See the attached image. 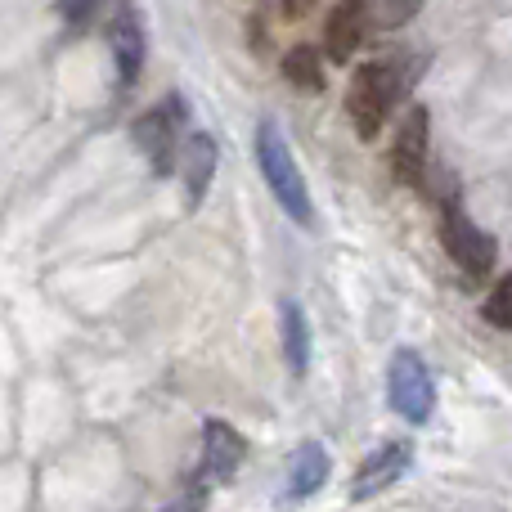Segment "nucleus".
I'll return each mask as SVG.
<instances>
[{"instance_id":"f257e3e1","label":"nucleus","mask_w":512,"mask_h":512,"mask_svg":"<svg viewBox=\"0 0 512 512\" xmlns=\"http://www.w3.org/2000/svg\"><path fill=\"white\" fill-rule=\"evenodd\" d=\"M256 162H261V176H265V185H270L274 203L297 225H315L306 176H301L297 158H292V149H288V135H283L270 117H261V126H256Z\"/></svg>"},{"instance_id":"f03ea898","label":"nucleus","mask_w":512,"mask_h":512,"mask_svg":"<svg viewBox=\"0 0 512 512\" xmlns=\"http://www.w3.org/2000/svg\"><path fill=\"white\" fill-rule=\"evenodd\" d=\"M405 90H409L405 68H396V63H387V59L360 63L351 77V90H346V113H351V122H355V135H360V140H378L382 122H387V113L396 108V99H405Z\"/></svg>"},{"instance_id":"7ed1b4c3","label":"nucleus","mask_w":512,"mask_h":512,"mask_svg":"<svg viewBox=\"0 0 512 512\" xmlns=\"http://www.w3.org/2000/svg\"><path fill=\"white\" fill-rule=\"evenodd\" d=\"M185 113L189 104L180 95H167L162 104H153L149 113H140V122H135V140H140L144 158L153 162V171L158 176H171V171H180V126H185Z\"/></svg>"},{"instance_id":"20e7f679","label":"nucleus","mask_w":512,"mask_h":512,"mask_svg":"<svg viewBox=\"0 0 512 512\" xmlns=\"http://www.w3.org/2000/svg\"><path fill=\"white\" fill-rule=\"evenodd\" d=\"M387 405L396 409L400 418L409 423H427L436 409V382H432V369L423 364L418 351H396L387 364Z\"/></svg>"},{"instance_id":"39448f33","label":"nucleus","mask_w":512,"mask_h":512,"mask_svg":"<svg viewBox=\"0 0 512 512\" xmlns=\"http://www.w3.org/2000/svg\"><path fill=\"white\" fill-rule=\"evenodd\" d=\"M441 243H445V252H450V261L459 265L463 274H472V279L490 274V265H495V256H499L495 239H490L454 198H445V207H441Z\"/></svg>"},{"instance_id":"423d86ee","label":"nucleus","mask_w":512,"mask_h":512,"mask_svg":"<svg viewBox=\"0 0 512 512\" xmlns=\"http://www.w3.org/2000/svg\"><path fill=\"white\" fill-rule=\"evenodd\" d=\"M427 162H432V140H427V108L414 104L396 126L391 140V176L405 189H423L427 185Z\"/></svg>"},{"instance_id":"0eeeda50","label":"nucleus","mask_w":512,"mask_h":512,"mask_svg":"<svg viewBox=\"0 0 512 512\" xmlns=\"http://www.w3.org/2000/svg\"><path fill=\"white\" fill-rule=\"evenodd\" d=\"M248 459V445L221 418H207L203 423V454H198V486H230L234 472Z\"/></svg>"},{"instance_id":"6e6552de","label":"nucleus","mask_w":512,"mask_h":512,"mask_svg":"<svg viewBox=\"0 0 512 512\" xmlns=\"http://www.w3.org/2000/svg\"><path fill=\"white\" fill-rule=\"evenodd\" d=\"M108 50H113V63H117V81L122 90H131L144 72V27H140V14H135L131 0H117V9L108 14Z\"/></svg>"},{"instance_id":"1a4fd4ad","label":"nucleus","mask_w":512,"mask_h":512,"mask_svg":"<svg viewBox=\"0 0 512 512\" xmlns=\"http://www.w3.org/2000/svg\"><path fill=\"white\" fill-rule=\"evenodd\" d=\"M373 36V5L369 0H337L324 23V45L333 63H351Z\"/></svg>"},{"instance_id":"9d476101","label":"nucleus","mask_w":512,"mask_h":512,"mask_svg":"<svg viewBox=\"0 0 512 512\" xmlns=\"http://www.w3.org/2000/svg\"><path fill=\"white\" fill-rule=\"evenodd\" d=\"M409 463H414V445L409 441H382L378 450L369 454V459L360 463V472H355V486H351V499L360 504V499H373L382 495V490L391 486V481H400L409 472Z\"/></svg>"},{"instance_id":"9b49d317","label":"nucleus","mask_w":512,"mask_h":512,"mask_svg":"<svg viewBox=\"0 0 512 512\" xmlns=\"http://www.w3.org/2000/svg\"><path fill=\"white\" fill-rule=\"evenodd\" d=\"M216 162H221V149H216L212 135H207V131H194V135H189L185 149H180V180H185V203H189V212H194V207L207 198V189H212Z\"/></svg>"},{"instance_id":"f8f14e48","label":"nucleus","mask_w":512,"mask_h":512,"mask_svg":"<svg viewBox=\"0 0 512 512\" xmlns=\"http://www.w3.org/2000/svg\"><path fill=\"white\" fill-rule=\"evenodd\" d=\"M279 324H283V360H288L292 378H306L310 373V324H306V310H301L297 297H283Z\"/></svg>"},{"instance_id":"ddd939ff","label":"nucleus","mask_w":512,"mask_h":512,"mask_svg":"<svg viewBox=\"0 0 512 512\" xmlns=\"http://www.w3.org/2000/svg\"><path fill=\"white\" fill-rule=\"evenodd\" d=\"M328 468H333V459H328L324 445H315V441L297 445V454H292V468H288V481H292V486H288V499L315 495V490L328 481Z\"/></svg>"},{"instance_id":"4468645a","label":"nucleus","mask_w":512,"mask_h":512,"mask_svg":"<svg viewBox=\"0 0 512 512\" xmlns=\"http://www.w3.org/2000/svg\"><path fill=\"white\" fill-rule=\"evenodd\" d=\"M283 77H288V86H297L301 95H319V90L328 86L324 81V54L306 41L292 45V50L283 54Z\"/></svg>"},{"instance_id":"2eb2a0df","label":"nucleus","mask_w":512,"mask_h":512,"mask_svg":"<svg viewBox=\"0 0 512 512\" xmlns=\"http://www.w3.org/2000/svg\"><path fill=\"white\" fill-rule=\"evenodd\" d=\"M486 324H495V328H508L512 333V274H504V279L495 283V292H490V301H486Z\"/></svg>"},{"instance_id":"dca6fc26","label":"nucleus","mask_w":512,"mask_h":512,"mask_svg":"<svg viewBox=\"0 0 512 512\" xmlns=\"http://www.w3.org/2000/svg\"><path fill=\"white\" fill-rule=\"evenodd\" d=\"M99 14H108V0H63V18H68L72 27H90Z\"/></svg>"},{"instance_id":"f3484780","label":"nucleus","mask_w":512,"mask_h":512,"mask_svg":"<svg viewBox=\"0 0 512 512\" xmlns=\"http://www.w3.org/2000/svg\"><path fill=\"white\" fill-rule=\"evenodd\" d=\"M378 9H382V23L387 27H405V23H414V14L423 9V0H378Z\"/></svg>"},{"instance_id":"a211bd4d","label":"nucleus","mask_w":512,"mask_h":512,"mask_svg":"<svg viewBox=\"0 0 512 512\" xmlns=\"http://www.w3.org/2000/svg\"><path fill=\"white\" fill-rule=\"evenodd\" d=\"M315 9V0H283V14L288 18H306Z\"/></svg>"}]
</instances>
